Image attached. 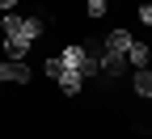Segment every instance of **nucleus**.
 Returning a JSON list of instances; mask_svg holds the SVG:
<instances>
[{
  "label": "nucleus",
  "mask_w": 152,
  "mask_h": 139,
  "mask_svg": "<svg viewBox=\"0 0 152 139\" xmlns=\"http://www.w3.org/2000/svg\"><path fill=\"white\" fill-rule=\"evenodd\" d=\"M59 63H64L68 72H85V63H89V47H80V42H68V47L59 51Z\"/></svg>",
  "instance_id": "obj_1"
},
{
  "label": "nucleus",
  "mask_w": 152,
  "mask_h": 139,
  "mask_svg": "<svg viewBox=\"0 0 152 139\" xmlns=\"http://www.w3.org/2000/svg\"><path fill=\"white\" fill-rule=\"evenodd\" d=\"M131 42H135V38H131V34H127V30L118 25V30H110V34L102 38V51H114V55H127V51H131Z\"/></svg>",
  "instance_id": "obj_2"
},
{
  "label": "nucleus",
  "mask_w": 152,
  "mask_h": 139,
  "mask_svg": "<svg viewBox=\"0 0 152 139\" xmlns=\"http://www.w3.org/2000/svg\"><path fill=\"white\" fill-rule=\"evenodd\" d=\"M30 68L26 63H13V59H0V80H13V84H30Z\"/></svg>",
  "instance_id": "obj_3"
},
{
  "label": "nucleus",
  "mask_w": 152,
  "mask_h": 139,
  "mask_svg": "<svg viewBox=\"0 0 152 139\" xmlns=\"http://www.w3.org/2000/svg\"><path fill=\"white\" fill-rule=\"evenodd\" d=\"M59 93H64V97H80V93H85V76L64 68V76H59Z\"/></svg>",
  "instance_id": "obj_4"
},
{
  "label": "nucleus",
  "mask_w": 152,
  "mask_h": 139,
  "mask_svg": "<svg viewBox=\"0 0 152 139\" xmlns=\"http://www.w3.org/2000/svg\"><path fill=\"white\" fill-rule=\"evenodd\" d=\"M4 55L13 59V63H26V55H30V38H4Z\"/></svg>",
  "instance_id": "obj_5"
},
{
  "label": "nucleus",
  "mask_w": 152,
  "mask_h": 139,
  "mask_svg": "<svg viewBox=\"0 0 152 139\" xmlns=\"http://www.w3.org/2000/svg\"><path fill=\"white\" fill-rule=\"evenodd\" d=\"M131 89H135V97H148V101H152V68H135Z\"/></svg>",
  "instance_id": "obj_6"
},
{
  "label": "nucleus",
  "mask_w": 152,
  "mask_h": 139,
  "mask_svg": "<svg viewBox=\"0 0 152 139\" xmlns=\"http://www.w3.org/2000/svg\"><path fill=\"white\" fill-rule=\"evenodd\" d=\"M21 30H26V17H17V13H4V17H0V34H4V38H17Z\"/></svg>",
  "instance_id": "obj_7"
},
{
  "label": "nucleus",
  "mask_w": 152,
  "mask_h": 139,
  "mask_svg": "<svg viewBox=\"0 0 152 139\" xmlns=\"http://www.w3.org/2000/svg\"><path fill=\"white\" fill-rule=\"evenodd\" d=\"M148 59H152L148 42H131V51H127V63L131 68H148Z\"/></svg>",
  "instance_id": "obj_8"
},
{
  "label": "nucleus",
  "mask_w": 152,
  "mask_h": 139,
  "mask_svg": "<svg viewBox=\"0 0 152 139\" xmlns=\"http://www.w3.org/2000/svg\"><path fill=\"white\" fill-rule=\"evenodd\" d=\"M42 34H47V21H42V17H26L21 38H30V42H34V38H42Z\"/></svg>",
  "instance_id": "obj_9"
},
{
  "label": "nucleus",
  "mask_w": 152,
  "mask_h": 139,
  "mask_svg": "<svg viewBox=\"0 0 152 139\" xmlns=\"http://www.w3.org/2000/svg\"><path fill=\"white\" fill-rule=\"evenodd\" d=\"M42 76H51V80H59V76H64V63H59V55L42 63Z\"/></svg>",
  "instance_id": "obj_10"
},
{
  "label": "nucleus",
  "mask_w": 152,
  "mask_h": 139,
  "mask_svg": "<svg viewBox=\"0 0 152 139\" xmlns=\"http://www.w3.org/2000/svg\"><path fill=\"white\" fill-rule=\"evenodd\" d=\"M106 9H110V0H85V13L89 17H106Z\"/></svg>",
  "instance_id": "obj_11"
},
{
  "label": "nucleus",
  "mask_w": 152,
  "mask_h": 139,
  "mask_svg": "<svg viewBox=\"0 0 152 139\" xmlns=\"http://www.w3.org/2000/svg\"><path fill=\"white\" fill-rule=\"evenodd\" d=\"M140 21H144V25H152V4H140Z\"/></svg>",
  "instance_id": "obj_12"
},
{
  "label": "nucleus",
  "mask_w": 152,
  "mask_h": 139,
  "mask_svg": "<svg viewBox=\"0 0 152 139\" xmlns=\"http://www.w3.org/2000/svg\"><path fill=\"white\" fill-rule=\"evenodd\" d=\"M17 9V0H0V13H13Z\"/></svg>",
  "instance_id": "obj_13"
},
{
  "label": "nucleus",
  "mask_w": 152,
  "mask_h": 139,
  "mask_svg": "<svg viewBox=\"0 0 152 139\" xmlns=\"http://www.w3.org/2000/svg\"><path fill=\"white\" fill-rule=\"evenodd\" d=\"M0 17H4V13H0Z\"/></svg>",
  "instance_id": "obj_14"
}]
</instances>
